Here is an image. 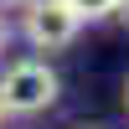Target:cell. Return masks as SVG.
Instances as JSON below:
<instances>
[{"label":"cell","mask_w":129,"mask_h":129,"mask_svg":"<svg viewBox=\"0 0 129 129\" xmlns=\"http://www.w3.org/2000/svg\"><path fill=\"white\" fill-rule=\"evenodd\" d=\"M57 72H52V62L41 57H26V62H10L5 72H0V109L5 114H41L57 103Z\"/></svg>","instance_id":"6da1fadb"},{"label":"cell","mask_w":129,"mask_h":129,"mask_svg":"<svg viewBox=\"0 0 129 129\" xmlns=\"http://www.w3.org/2000/svg\"><path fill=\"white\" fill-rule=\"evenodd\" d=\"M88 21L67 5V0H26V16H21V31L36 52H62L78 41V31Z\"/></svg>","instance_id":"7a4b0ae2"},{"label":"cell","mask_w":129,"mask_h":129,"mask_svg":"<svg viewBox=\"0 0 129 129\" xmlns=\"http://www.w3.org/2000/svg\"><path fill=\"white\" fill-rule=\"evenodd\" d=\"M72 10H78L83 21H109V16H119V5L124 0H67Z\"/></svg>","instance_id":"3957f363"},{"label":"cell","mask_w":129,"mask_h":129,"mask_svg":"<svg viewBox=\"0 0 129 129\" xmlns=\"http://www.w3.org/2000/svg\"><path fill=\"white\" fill-rule=\"evenodd\" d=\"M10 47V26H5V16H0V52Z\"/></svg>","instance_id":"277c9868"},{"label":"cell","mask_w":129,"mask_h":129,"mask_svg":"<svg viewBox=\"0 0 129 129\" xmlns=\"http://www.w3.org/2000/svg\"><path fill=\"white\" fill-rule=\"evenodd\" d=\"M119 16H124V26H129V0H124V5H119Z\"/></svg>","instance_id":"5b68a950"},{"label":"cell","mask_w":129,"mask_h":129,"mask_svg":"<svg viewBox=\"0 0 129 129\" xmlns=\"http://www.w3.org/2000/svg\"><path fill=\"white\" fill-rule=\"evenodd\" d=\"M0 5H26V0H0Z\"/></svg>","instance_id":"8992f818"},{"label":"cell","mask_w":129,"mask_h":129,"mask_svg":"<svg viewBox=\"0 0 129 129\" xmlns=\"http://www.w3.org/2000/svg\"><path fill=\"white\" fill-rule=\"evenodd\" d=\"M124 103H129V83H124Z\"/></svg>","instance_id":"52a82bcc"},{"label":"cell","mask_w":129,"mask_h":129,"mask_svg":"<svg viewBox=\"0 0 129 129\" xmlns=\"http://www.w3.org/2000/svg\"><path fill=\"white\" fill-rule=\"evenodd\" d=\"M0 119H5V109H0Z\"/></svg>","instance_id":"ba28073f"}]
</instances>
